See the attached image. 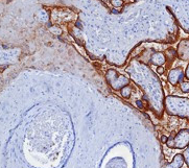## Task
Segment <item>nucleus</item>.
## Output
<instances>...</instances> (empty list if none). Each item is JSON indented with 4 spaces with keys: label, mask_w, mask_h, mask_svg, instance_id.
<instances>
[{
    "label": "nucleus",
    "mask_w": 189,
    "mask_h": 168,
    "mask_svg": "<svg viewBox=\"0 0 189 168\" xmlns=\"http://www.w3.org/2000/svg\"><path fill=\"white\" fill-rule=\"evenodd\" d=\"M165 104L168 114L187 117L189 119V99L169 96L166 98Z\"/></svg>",
    "instance_id": "f257e3e1"
},
{
    "label": "nucleus",
    "mask_w": 189,
    "mask_h": 168,
    "mask_svg": "<svg viewBox=\"0 0 189 168\" xmlns=\"http://www.w3.org/2000/svg\"><path fill=\"white\" fill-rule=\"evenodd\" d=\"M107 81H108L109 85L113 88L114 90H121L123 87L128 86L130 79L123 75H119L115 70L111 69L107 72Z\"/></svg>",
    "instance_id": "f03ea898"
},
{
    "label": "nucleus",
    "mask_w": 189,
    "mask_h": 168,
    "mask_svg": "<svg viewBox=\"0 0 189 168\" xmlns=\"http://www.w3.org/2000/svg\"><path fill=\"white\" fill-rule=\"evenodd\" d=\"M167 145L174 148H185L189 145V131L182 129L174 138L167 139Z\"/></svg>",
    "instance_id": "7ed1b4c3"
},
{
    "label": "nucleus",
    "mask_w": 189,
    "mask_h": 168,
    "mask_svg": "<svg viewBox=\"0 0 189 168\" xmlns=\"http://www.w3.org/2000/svg\"><path fill=\"white\" fill-rule=\"evenodd\" d=\"M184 75H183V70L181 68H174L171 69L168 73V82L171 85H178L182 81Z\"/></svg>",
    "instance_id": "20e7f679"
},
{
    "label": "nucleus",
    "mask_w": 189,
    "mask_h": 168,
    "mask_svg": "<svg viewBox=\"0 0 189 168\" xmlns=\"http://www.w3.org/2000/svg\"><path fill=\"white\" fill-rule=\"evenodd\" d=\"M187 51H189V41L183 40L182 42L180 43L179 47H178V56H179L182 60L186 61V53H187ZM187 61H189L188 53H187Z\"/></svg>",
    "instance_id": "39448f33"
},
{
    "label": "nucleus",
    "mask_w": 189,
    "mask_h": 168,
    "mask_svg": "<svg viewBox=\"0 0 189 168\" xmlns=\"http://www.w3.org/2000/svg\"><path fill=\"white\" fill-rule=\"evenodd\" d=\"M150 62L156 66H163L166 62V57L162 52H155L150 57Z\"/></svg>",
    "instance_id": "423d86ee"
},
{
    "label": "nucleus",
    "mask_w": 189,
    "mask_h": 168,
    "mask_svg": "<svg viewBox=\"0 0 189 168\" xmlns=\"http://www.w3.org/2000/svg\"><path fill=\"white\" fill-rule=\"evenodd\" d=\"M183 163H184V158H183V156L177 155L174 157V161H172L166 168H180L183 165Z\"/></svg>",
    "instance_id": "0eeeda50"
},
{
    "label": "nucleus",
    "mask_w": 189,
    "mask_h": 168,
    "mask_svg": "<svg viewBox=\"0 0 189 168\" xmlns=\"http://www.w3.org/2000/svg\"><path fill=\"white\" fill-rule=\"evenodd\" d=\"M131 92H132V90H131V88L128 86H125L123 87L121 89V95L123 96L124 98H128L131 96Z\"/></svg>",
    "instance_id": "6e6552de"
},
{
    "label": "nucleus",
    "mask_w": 189,
    "mask_h": 168,
    "mask_svg": "<svg viewBox=\"0 0 189 168\" xmlns=\"http://www.w3.org/2000/svg\"><path fill=\"white\" fill-rule=\"evenodd\" d=\"M181 90L182 92L184 93H188L189 92V82H185L181 84Z\"/></svg>",
    "instance_id": "1a4fd4ad"
},
{
    "label": "nucleus",
    "mask_w": 189,
    "mask_h": 168,
    "mask_svg": "<svg viewBox=\"0 0 189 168\" xmlns=\"http://www.w3.org/2000/svg\"><path fill=\"white\" fill-rule=\"evenodd\" d=\"M110 2L115 7H120L123 5V0H110Z\"/></svg>",
    "instance_id": "9d476101"
},
{
    "label": "nucleus",
    "mask_w": 189,
    "mask_h": 168,
    "mask_svg": "<svg viewBox=\"0 0 189 168\" xmlns=\"http://www.w3.org/2000/svg\"><path fill=\"white\" fill-rule=\"evenodd\" d=\"M184 160L189 166V146L187 147V149H186V151L184 153Z\"/></svg>",
    "instance_id": "9b49d317"
},
{
    "label": "nucleus",
    "mask_w": 189,
    "mask_h": 168,
    "mask_svg": "<svg viewBox=\"0 0 189 168\" xmlns=\"http://www.w3.org/2000/svg\"><path fill=\"white\" fill-rule=\"evenodd\" d=\"M157 71L160 74H163L164 73V67L163 66H158V69H157Z\"/></svg>",
    "instance_id": "f8f14e48"
},
{
    "label": "nucleus",
    "mask_w": 189,
    "mask_h": 168,
    "mask_svg": "<svg viewBox=\"0 0 189 168\" xmlns=\"http://www.w3.org/2000/svg\"><path fill=\"white\" fill-rule=\"evenodd\" d=\"M185 78L189 79V65L187 66V69H186V71H185Z\"/></svg>",
    "instance_id": "ddd939ff"
},
{
    "label": "nucleus",
    "mask_w": 189,
    "mask_h": 168,
    "mask_svg": "<svg viewBox=\"0 0 189 168\" xmlns=\"http://www.w3.org/2000/svg\"><path fill=\"white\" fill-rule=\"evenodd\" d=\"M161 140H162L163 143H166L167 142V138H166V137H164V136L162 137V138H161Z\"/></svg>",
    "instance_id": "4468645a"
},
{
    "label": "nucleus",
    "mask_w": 189,
    "mask_h": 168,
    "mask_svg": "<svg viewBox=\"0 0 189 168\" xmlns=\"http://www.w3.org/2000/svg\"><path fill=\"white\" fill-rule=\"evenodd\" d=\"M137 106H138L139 108H142V103H140V101H137Z\"/></svg>",
    "instance_id": "2eb2a0df"
}]
</instances>
